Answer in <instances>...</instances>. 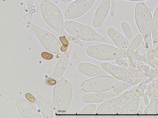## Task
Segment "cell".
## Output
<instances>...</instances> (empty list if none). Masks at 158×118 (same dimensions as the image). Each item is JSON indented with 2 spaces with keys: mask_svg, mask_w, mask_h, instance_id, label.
Listing matches in <instances>:
<instances>
[{
  "mask_svg": "<svg viewBox=\"0 0 158 118\" xmlns=\"http://www.w3.org/2000/svg\"><path fill=\"white\" fill-rule=\"evenodd\" d=\"M40 7L43 17L50 27L62 36L77 43L79 42L75 37H72L65 32L62 15L56 6L48 0H45L41 2Z\"/></svg>",
  "mask_w": 158,
  "mask_h": 118,
  "instance_id": "cell-1",
  "label": "cell"
},
{
  "mask_svg": "<svg viewBox=\"0 0 158 118\" xmlns=\"http://www.w3.org/2000/svg\"><path fill=\"white\" fill-rule=\"evenodd\" d=\"M135 18L138 27L148 49H152V18L151 11L144 3H138L135 6Z\"/></svg>",
  "mask_w": 158,
  "mask_h": 118,
  "instance_id": "cell-2",
  "label": "cell"
},
{
  "mask_svg": "<svg viewBox=\"0 0 158 118\" xmlns=\"http://www.w3.org/2000/svg\"><path fill=\"white\" fill-rule=\"evenodd\" d=\"M65 30L74 37L87 41H99L107 43V39L88 26L74 21H68L64 24Z\"/></svg>",
  "mask_w": 158,
  "mask_h": 118,
  "instance_id": "cell-3",
  "label": "cell"
},
{
  "mask_svg": "<svg viewBox=\"0 0 158 118\" xmlns=\"http://www.w3.org/2000/svg\"><path fill=\"white\" fill-rule=\"evenodd\" d=\"M87 54L90 57L102 61H112L118 58H125L128 57L119 48L105 44H99L89 46Z\"/></svg>",
  "mask_w": 158,
  "mask_h": 118,
  "instance_id": "cell-4",
  "label": "cell"
},
{
  "mask_svg": "<svg viewBox=\"0 0 158 118\" xmlns=\"http://www.w3.org/2000/svg\"><path fill=\"white\" fill-rule=\"evenodd\" d=\"M120 80L111 76H99L84 81L82 90L86 92H105L113 88Z\"/></svg>",
  "mask_w": 158,
  "mask_h": 118,
  "instance_id": "cell-5",
  "label": "cell"
},
{
  "mask_svg": "<svg viewBox=\"0 0 158 118\" xmlns=\"http://www.w3.org/2000/svg\"><path fill=\"white\" fill-rule=\"evenodd\" d=\"M27 27L35 33L43 46L48 51L57 53L60 51L61 44L54 35L34 24L28 22Z\"/></svg>",
  "mask_w": 158,
  "mask_h": 118,
  "instance_id": "cell-6",
  "label": "cell"
},
{
  "mask_svg": "<svg viewBox=\"0 0 158 118\" xmlns=\"http://www.w3.org/2000/svg\"><path fill=\"white\" fill-rule=\"evenodd\" d=\"M96 1V0H76L65 10V18L71 20L81 16L91 8Z\"/></svg>",
  "mask_w": 158,
  "mask_h": 118,
  "instance_id": "cell-7",
  "label": "cell"
},
{
  "mask_svg": "<svg viewBox=\"0 0 158 118\" xmlns=\"http://www.w3.org/2000/svg\"><path fill=\"white\" fill-rule=\"evenodd\" d=\"M107 33L118 48L124 52L131 59L134 55V49L126 38L113 28L108 29Z\"/></svg>",
  "mask_w": 158,
  "mask_h": 118,
  "instance_id": "cell-8",
  "label": "cell"
},
{
  "mask_svg": "<svg viewBox=\"0 0 158 118\" xmlns=\"http://www.w3.org/2000/svg\"><path fill=\"white\" fill-rule=\"evenodd\" d=\"M125 103L118 97L102 104L95 112V115L118 114Z\"/></svg>",
  "mask_w": 158,
  "mask_h": 118,
  "instance_id": "cell-9",
  "label": "cell"
},
{
  "mask_svg": "<svg viewBox=\"0 0 158 118\" xmlns=\"http://www.w3.org/2000/svg\"><path fill=\"white\" fill-rule=\"evenodd\" d=\"M77 69L82 74L89 77L111 76L109 73L97 65L90 63H81L78 65Z\"/></svg>",
  "mask_w": 158,
  "mask_h": 118,
  "instance_id": "cell-10",
  "label": "cell"
},
{
  "mask_svg": "<svg viewBox=\"0 0 158 118\" xmlns=\"http://www.w3.org/2000/svg\"><path fill=\"white\" fill-rule=\"evenodd\" d=\"M121 95L120 93H115L113 92H98L85 95L82 98V100L85 103H102L117 97Z\"/></svg>",
  "mask_w": 158,
  "mask_h": 118,
  "instance_id": "cell-11",
  "label": "cell"
},
{
  "mask_svg": "<svg viewBox=\"0 0 158 118\" xmlns=\"http://www.w3.org/2000/svg\"><path fill=\"white\" fill-rule=\"evenodd\" d=\"M111 0H103L98 8L93 21V24L95 28H99L103 25L109 11Z\"/></svg>",
  "mask_w": 158,
  "mask_h": 118,
  "instance_id": "cell-12",
  "label": "cell"
},
{
  "mask_svg": "<svg viewBox=\"0 0 158 118\" xmlns=\"http://www.w3.org/2000/svg\"><path fill=\"white\" fill-rule=\"evenodd\" d=\"M101 67L104 70L117 79L127 81V76L120 67L116 66L108 62H104L101 64Z\"/></svg>",
  "mask_w": 158,
  "mask_h": 118,
  "instance_id": "cell-13",
  "label": "cell"
},
{
  "mask_svg": "<svg viewBox=\"0 0 158 118\" xmlns=\"http://www.w3.org/2000/svg\"><path fill=\"white\" fill-rule=\"evenodd\" d=\"M152 36L153 48L158 47V6L155 11L152 19Z\"/></svg>",
  "mask_w": 158,
  "mask_h": 118,
  "instance_id": "cell-14",
  "label": "cell"
},
{
  "mask_svg": "<svg viewBox=\"0 0 158 118\" xmlns=\"http://www.w3.org/2000/svg\"><path fill=\"white\" fill-rule=\"evenodd\" d=\"M135 101L131 98L125 103L118 114H133L135 112Z\"/></svg>",
  "mask_w": 158,
  "mask_h": 118,
  "instance_id": "cell-15",
  "label": "cell"
},
{
  "mask_svg": "<svg viewBox=\"0 0 158 118\" xmlns=\"http://www.w3.org/2000/svg\"><path fill=\"white\" fill-rule=\"evenodd\" d=\"M121 27L125 36L126 38L130 44L132 43L135 38L129 24L126 22H123Z\"/></svg>",
  "mask_w": 158,
  "mask_h": 118,
  "instance_id": "cell-16",
  "label": "cell"
},
{
  "mask_svg": "<svg viewBox=\"0 0 158 118\" xmlns=\"http://www.w3.org/2000/svg\"><path fill=\"white\" fill-rule=\"evenodd\" d=\"M96 105L94 103H90L85 107L79 113L80 115H91L94 113L97 110Z\"/></svg>",
  "mask_w": 158,
  "mask_h": 118,
  "instance_id": "cell-17",
  "label": "cell"
},
{
  "mask_svg": "<svg viewBox=\"0 0 158 118\" xmlns=\"http://www.w3.org/2000/svg\"><path fill=\"white\" fill-rule=\"evenodd\" d=\"M130 85V83L128 81H123V82H120L113 88V92L116 93H121Z\"/></svg>",
  "mask_w": 158,
  "mask_h": 118,
  "instance_id": "cell-18",
  "label": "cell"
},
{
  "mask_svg": "<svg viewBox=\"0 0 158 118\" xmlns=\"http://www.w3.org/2000/svg\"><path fill=\"white\" fill-rule=\"evenodd\" d=\"M143 39V37L141 34H139L135 38L133 42L131 44L134 50L136 49L140 45Z\"/></svg>",
  "mask_w": 158,
  "mask_h": 118,
  "instance_id": "cell-19",
  "label": "cell"
},
{
  "mask_svg": "<svg viewBox=\"0 0 158 118\" xmlns=\"http://www.w3.org/2000/svg\"><path fill=\"white\" fill-rule=\"evenodd\" d=\"M27 2L28 7L29 10V17L31 18L33 15L34 11V0H26Z\"/></svg>",
  "mask_w": 158,
  "mask_h": 118,
  "instance_id": "cell-20",
  "label": "cell"
},
{
  "mask_svg": "<svg viewBox=\"0 0 158 118\" xmlns=\"http://www.w3.org/2000/svg\"><path fill=\"white\" fill-rule=\"evenodd\" d=\"M42 57L47 60H50L53 58V56L52 54L47 52H44L41 54Z\"/></svg>",
  "mask_w": 158,
  "mask_h": 118,
  "instance_id": "cell-21",
  "label": "cell"
},
{
  "mask_svg": "<svg viewBox=\"0 0 158 118\" xmlns=\"http://www.w3.org/2000/svg\"><path fill=\"white\" fill-rule=\"evenodd\" d=\"M96 115L94 116V118H115L117 116L116 115Z\"/></svg>",
  "mask_w": 158,
  "mask_h": 118,
  "instance_id": "cell-22",
  "label": "cell"
},
{
  "mask_svg": "<svg viewBox=\"0 0 158 118\" xmlns=\"http://www.w3.org/2000/svg\"><path fill=\"white\" fill-rule=\"evenodd\" d=\"M60 41L63 45L65 46H68L69 45V42L66 38L64 37H61L60 38Z\"/></svg>",
  "mask_w": 158,
  "mask_h": 118,
  "instance_id": "cell-23",
  "label": "cell"
},
{
  "mask_svg": "<svg viewBox=\"0 0 158 118\" xmlns=\"http://www.w3.org/2000/svg\"><path fill=\"white\" fill-rule=\"evenodd\" d=\"M115 0H111V15L112 17L114 16L115 14V7L114 5Z\"/></svg>",
  "mask_w": 158,
  "mask_h": 118,
  "instance_id": "cell-24",
  "label": "cell"
},
{
  "mask_svg": "<svg viewBox=\"0 0 158 118\" xmlns=\"http://www.w3.org/2000/svg\"><path fill=\"white\" fill-rule=\"evenodd\" d=\"M25 97L32 103L35 102V97L31 94L27 93L25 95Z\"/></svg>",
  "mask_w": 158,
  "mask_h": 118,
  "instance_id": "cell-25",
  "label": "cell"
},
{
  "mask_svg": "<svg viewBox=\"0 0 158 118\" xmlns=\"http://www.w3.org/2000/svg\"><path fill=\"white\" fill-rule=\"evenodd\" d=\"M56 81L51 78H48L46 80V83L49 85H53L56 83Z\"/></svg>",
  "mask_w": 158,
  "mask_h": 118,
  "instance_id": "cell-26",
  "label": "cell"
},
{
  "mask_svg": "<svg viewBox=\"0 0 158 118\" xmlns=\"http://www.w3.org/2000/svg\"><path fill=\"white\" fill-rule=\"evenodd\" d=\"M91 116V115H77L76 118H89Z\"/></svg>",
  "mask_w": 158,
  "mask_h": 118,
  "instance_id": "cell-27",
  "label": "cell"
},
{
  "mask_svg": "<svg viewBox=\"0 0 158 118\" xmlns=\"http://www.w3.org/2000/svg\"><path fill=\"white\" fill-rule=\"evenodd\" d=\"M68 49V46L62 45L61 48V50L63 52H65Z\"/></svg>",
  "mask_w": 158,
  "mask_h": 118,
  "instance_id": "cell-28",
  "label": "cell"
},
{
  "mask_svg": "<svg viewBox=\"0 0 158 118\" xmlns=\"http://www.w3.org/2000/svg\"><path fill=\"white\" fill-rule=\"evenodd\" d=\"M61 2L64 3H68L73 1L74 0H61Z\"/></svg>",
  "mask_w": 158,
  "mask_h": 118,
  "instance_id": "cell-29",
  "label": "cell"
},
{
  "mask_svg": "<svg viewBox=\"0 0 158 118\" xmlns=\"http://www.w3.org/2000/svg\"><path fill=\"white\" fill-rule=\"evenodd\" d=\"M127 1L132 2H139L146 1V0H127Z\"/></svg>",
  "mask_w": 158,
  "mask_h": 118,
  "instance_id": "cell-30",
  "label": "cell"
}]
</instances>
